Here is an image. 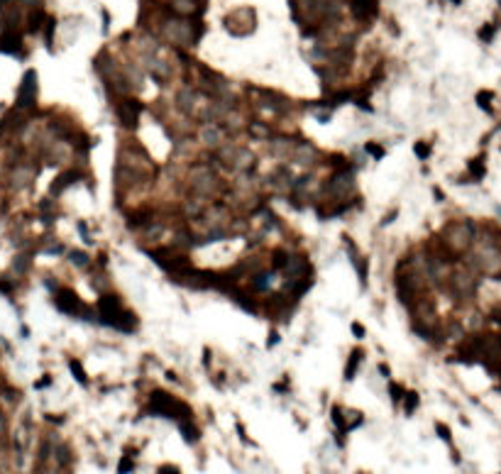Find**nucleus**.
I'll list each match as a JSON object with an SVG mask.
<instances>
[{
    "mask_svg": "<svg viewBox=\"0 0 501 474\" xmlns=\"http://www.w3.org/2000/svg\"><path fill=\"white\" fill-rule=\"evenodd\" d=\"M477 237V228L469 220H452L443 230V245L452 257H462L469 252V247Z\"/></svg>",
    "mask_w": 501,
    "mask_h": 474,
    "instance_id": "1",
    "label": "nucleus"
},
{
    "mask_svg": "<svg viewBox=\"0 0 501 474\" xmlns=\"http://www.w3.org/2000/svg\"><path fill=\"white\" fill-rule=\"evenodd\" d=\"M149 411H152L154 416L171 418V420H176V423H181V420H191V416H193L191 408L186 406L184 401L169 396L167 391H154V394L149 396Z\"/></svg>",
    "mask_w": 501,
    "mask_h": 474,
    "instance_id": "2",
    "label": "nucleus"
},
{
    "mask_svg": "<svg viewBox=\"0 0 501 474\" xmlns=\"http://www.w3.org/2000/svg\"><path fill=\"white\" fill-rule=\"evenodd\" d=\"M54 303L61 313H66V315H71V318H86V321H91V308L83 303L74 291H69V288H59V291H56Z\"/></svg>",
    "mask_w": 501,
    "mask_h": 474,
    "instance_id": "3",
    "label": "nucleus"
},
{
    "mask_svg": "<svg viewBox=\"0 0 501 474\" xmlns=\"http://www.w3.org/2000/svg\"><path fill=\"white\" fill-rule=\"evenodd\" d=\"M164 37H167L169 42H174V44H181V47H188L191 42H196V37H193V25H191L188 20H184L181 15L164 22Z\"/></svg>",
    "mask_w": 501,
    "mask_h": 474,
    "instance_id": "4",
    "label": "nucleus"
},
{
    "mask_svg": "<svg viewBox=\"0 0 501 474\" xmlns=\"http://www.w3.org/2000/svg\"><path fill=\"white\" fill-rule=\"evenodd\" d=\"M354 189V181H352V174L347 169H340L335 171L333 176H330V181H328V186H325V193L330 196V198H337V201H342V198H347V193Z\"/></svg>",
    "mask_w": 501,
    "mask_h": 474,
    "instance_id": "5",
    "label": "nucleus"
},
{
    "mask_svg": "<svg viewBox=\"0 0 501 474\" xmlns=\"http://www.w3.org/2000/svg\"><path fill=\"white\" fill-rule=\"evenodd\" d=\"M35 100H37V74L30 69V71L22 76V83H20L18 108H32Z\"/></svg>",
    "mask_w": 501,
    "mask_h": 474,
    "instance_id": "6",
    "label": "nucleus"
},
{
    "mask_svg": "<svg viewBox=\"0 0 501 474\" xmlns=\"http://www.w3.org/2000/svg\"><path fill=\"white\" fill-rule=\"evenodd\" d=\"M115 113H117V120L125 125V127H135L137 125V115L142 113V105H140V100H122V103H117L115 105Z\"/></svg>",
    "mask_w": 501,
    "mask_h": 474,
    "instance_id": "7",
    "label": "nucleus"
},
{
    "mask_svg": "<svg viewBox=\"0 0 501 474\" xmlns=\"http://www.w3.org/2000/svg\"><path fill=\"white\" fill-rule=\"evenodd\" d=\"M311 271V264L306 257H289L284 264V276L286 279H303Z\"/></svg>",
    "mask_w": 501,
    "mask_h": 474,
    "instance_id": "8",
    "label": "nucleus"
},
{
    "mask_svg": "<svg viewBox=\"0 0 501 474\" xmlns=\"http://www.w3.org/2000/svg\"><path fill=\"white\" fill-rule=\"evenodd\" d=\"M352 15L357 20H371L377 15V0H352Z\"/></svg>",
    "mask_w": 501,
    "mask_h": 474,
    "instance_id": "9",
    "label": "nucleus"
},
{
    "mask_svg": "<svg viewBox=\"0 0 501 474\" xmlns=\"http://www.w3.org/2000/svg\"><path fill=\"white\" fill-rule=\"evenodd\" d=\"M201 142L208 144V147H218L223 142V130L215 122H208V125L201 127Z\"/></svg>",
    "mask_w": 501,
    "mask_h": 474,
    "instance_id": "10",
    "label": "nucleus"
},
{
    "mask_svg": "<svg viewBox=\"0 0 501 474\" xmlns=\"http://www.w3.org/2000/svg\"><path fill=\"white\" fill-rule=\"evenodd\" d=\"M196 93L191 91V88H184V91H179L176 95V103H179V108L184 110L186 115H196Z\"/></svg>",
    "mask_w": 501,
    "mask_h": 474,
    "instance_id": "11",
    "label": "nucleus"
},
{
    "mask_svg": "<svg viewBox=\"0 0 501 474\" xmlns=\"http://www.w3.org/2000/svg\"><path fill=\"white\" fill-rule=\"evenodd\" d=\"M147 71L152 74L154 81H167V78L171 76V71H169L167 64L159 61V59H152V57H147Z\"/></svg>",
    "mask_w": 501,
    "mask_h": 474,
    "instance_id": "12",
    "label": "nucleus"
},
{
    "mask_svg": "<svg viewBox=\"0 0 501 474\" xmlns=\"http://www.w3.org/2000/svg\"><path fill=\"white\" fill-rule=\"evenodd\" d=\"M316 147L313 144H308V142H298L296 147H294V159H296L298 164H308L311 159H316Z\"/></svg>",
    "mask_w": 501,
    "mask_h": 474,
    "instance_id": "13",
    "label": "nucleus"
},
{
    "mask_svg": "<svg viewBox=\"0 0 501 474\" xmlns=\"http://www.w3.org/2000/svg\"><path fill=\"white\" fill-rule=\"evenodd\" d=\"M0 49L3 52H10V54H15L20 49V35H15L13 30H8L5 35H3V39H0Z\"/></svg>",
    "mask_w": 501,
    "mask_h": 474,
    "instance_id": "14",
    "label": "nucleus"
},
{
    "mask_svg": "<svg viewBox=\"0 0 501 474\" xmlns=\"http://www.w3.org/2000/svg\"><path fill=\"white\" fill-rule=\"evenodd\" d=\"M74 181H76V174H74V171H66V174H61V176L56 179L54 184H52V193H54V196L64 193V191L69 189V186H71Z\"/></svg>",
    "mask_w": 501,
    "mask_h": 474,
    "instance_id": "15",
    "label": "nucleus"
},
{
    "mask_svg": "<svg viewBox=\"0 0 501 474\" xmlns=\"http://www.w3.org/2000/svg\"><path fill=\"white\" fill-rule=\"evenodd\" d=\"M32 176H35V171L30 169V167H18V169H15V174H13V184H15V189L27 186V184L32 181Z\"/></svg>",
    "mask_w": 501,
    "mask_h": 474,
    "instance_id": "16",
    "label": "nucleus"
},
{
    "mask_svg": "<svg viewBox=\"0 0 501 474\" xmlns=\"http://www.w3.org/2000/svg\"><path fill=\"white\" fill-rule=\"evenodd\" d=\"M171 8L176 15H193L198 8H196V0H171Z\"/></svg>",
    "mask_w": 501,
    "mask_h": 474,
    "instance_id": "17",
    "label": "nucleus"
},
{
    "mask_svg": "<svg viewBox=\"0 0 501 474\" xmlns=\"http://www.w3.org/2000/svg\"><path fill=\"white\" fill-rule=\"evenodd\" d=\"M179 428H181V433H184V440L186 442H198V437H201V430L191 423V420H181L179 423Z\"/></svg>",
    "mask_w": 501,
    "mask_h": 474,
    "instance_id": "18",
    "label": "nucleus"
},
{
    "mask_svg": "<svg viewBox=\"0 0 501 474\" xmlns=\"http://www.w3.org/2000/svg\"><path fill=\"white\" fill-rule=\"evenodd\" d=\"M359 362H362V352H359V350H354L352 355H350V362H347V367H345V379H347V381L354 379V374H357V367H359Z\"/></svg>",
    "mask_w": 501,
    "mask_h": 474,
    "instance_id": "19",
    "label": "nucleus"
},
{
    "mask_svg": "<svg viewBox=\"0 0 501 474\" xmlns=\"http://www.w3.org/2000/svg\"><path fill=\"white\" fill-rule=\"evenodd\" d=\"M69 369H71V374L76 377V381L81 384V386H88V377H86V372H83V364L78 360H69Z\"/></svg>",
    "mask_w": 501,
    "mask_h": 474,
    "instance_id": "20",
    "label": "nucleus"
},
{
    "mask_svg": "<svg viewBox=\"0 0 501 474\" xmlns=\"http://www.w3.org/2000/svg\"><path fill=\"white\" fill-rule=\"evenodd\" d=\"M469 174H472L474 181H482L484 176H486V167L482 164V159H472L469 162Z\"/></svg>",
    "mask_w": 501,
    "mask_h": 474,
    "instance_id": "21",
    "label": "nucleus"
},
{
    "mask_svg": "<svg viewBox=\"0 0 501 474\" xmlns=\"http://www.w3.org/2000/svg\"><path fill=\"white\" fill-rule=\"evenodd\" d=\"M418 408V394L416 391H404V411L413 413Z\"/></svg>",
    "mask_w": 501,
    "mask_h": 474,
    "instance_id": "22",
    "label": "nucleus"
},
{
    "mask_svg": "<svg viewBox=\"0 0 501 474\" xmlns=\"http://www.w3.org/2000/svg\"><path fill=\"white\" fill-rule=\"evenodd\" d=\"M269 281H272L269 274H255V276H252V288H255V291H267V288H269Z\"/></svg>",
    "mask_w": 501,
    "mask_h": 474,
    "instance_id": "23",
    "label": "nucleus"
},
{
    "mask_svg": "<svg viewBox=\"0 0 501 474\" xmlns=\"http://www.w3.org/2000/svg\"><path fill=\"white\" fill-rule=\"evenodd\" d=\"M330 418H333V423L337 425V433H347V428H345V416H342V411H340L337 406H333Z\"/></svg>",
    "mask_w": 501,
    "mask_h": 474,
    "instance_id": "24",
    "label": "nucleus"
},
{
    "mask_svg": "<svg viewBox=\"0 0 501 474\" xmlns=\"http://www.w3.org/2000/svg\"><path fill=\"white\" fill-rule=\"evenodd\" d=\"M69 262L76 264V266H88V254L81 252V249H74V252L69 254Z\"/></svg>",
    "mask_w": 501,
    "mask_h": 474,
    "instance_id": "25",
    "label": "nucleus"
},
{
    "mask_svg": "<svg viewBox=\"0 0 501 474\" xmlns=\"http://www.w3.org/2000/svg\"><path fill=\"white\" fill-rule=\"evenodd\" d=\"M489 100H494V93H491V91H479V93H477V103H479V108H484V110H491Z\"/></svg>",
    "mask_w": 501,
    "mask_h": 474,
    "instance_id": "26",
    "label": "nucleus"
},
{
    "mask_svg": "<svg viewBox=\"0 0 501 474\" xmlns=\"http://www.w3.org/2000/svg\"><path fill=\"white\" fill-rule=\"evenodd\" d=\"M42 20H44V13L37 8V10L30 15V30H32V32H37L39 27H42Z\"/></svg>",
    "mask_w": 501,
    "mask_h": 474,
    "instance_id": "27",
    "label": "nucleus"
},
{
    "mask_svg": "<svg viewBox=\"0 0 501 474\" xmlns=\"http://www.w3.org/2000/svg\"><path fill=\"white\" fill-rule=\"evenodd\" d=\"M272 257H274V262H272V264H274V269H284L286 259H289V254H286L284 249H274V254H272Z\"/></svg>",
    "mask_w": 501,
    "mask_h": 474,
    "instance_id": "28",
    "label": "nucleus"
},
{
    "mask_svg": "<svg viewBox=\"0 0 501 474\" xmlns=\"http://www.w3.org/2000/svg\"><path fill=\"white\" fill-rule=\"evenodd\" d=\"M249 134L252 137H267L269 139V127H264V125H260V122H255V125H249Z\"/></svg>",
    "mask_w": 501,
    "mask_h": 474,
    "instance_id": "29",
    "label": "nucleus"
},
{
    "mask_svg": "<svg viewBox=\"0 0 501 474\" xmlns=\"http://www.w3.org/2000/svg\"><path fill=\"white\" fill-rule=\"evenodd\" d=\"M132 469H135V462H132L128 455H125L122 459H120V464H117V474H130Z\"/></svg>",
    "mask_w": 501,
    "mask_h": 474,
    "instance_id": "30",
    "label": "nucleus"
},
{
    "mask_svg": "<svg viewBox=\"0 0 501 474\" xmlns=\"http://www.w3.org/2000/svg\"><path fill=\"white\" fill-rule=\"evenodd\" d=\"M364 149H367V152H369L374 159H382V156H384V149H382L379 144H374V142H367V144H364Z\"/></svg>",
    "mask_w": 501,
    "mask_h": 474,
    "instance_id": "31",
    "label": "nucleus"
},
{
    "mask_svg": "<svg viewBox=\"0 0 501 474\" xmlns=\"http://www.w3.org/2000/svg\"><path fill=\"white\" fill-rule=\"evenodd\" d=\"M413 152H416V156H418V159H428V154H430V147H428V144H423V142H416Z\"/></svg>",
    "mask_w": 501,
    "mask_h": 474,
    "instance_id": "32",
    "label": "nucleus"
},
{
    "mask_svg": "<svg viewBox=\"0 0 501 474\" xmlns=\"http://www.w3.org/2000/svg\"><path fill=\"white\" fill-rule=\"evenodd\" d=\"M435 430H438V435L443 437L445 442H452V435H450V428L443 425V423H435Z\"/></svg>",
    "mask_w": 501,
    "mask_h": 474,
    "instance_id": "33",
    "label": "nucleus"
},
{
    "mask_svg": "<svg viewBox=\"0 0 501 474\" xmlns=\"http://www.w3.org/2000/svg\"><path fill=\"white\" fill-rule=\"evenodd\" d=\"M389 391H391V398H394V401H401V398H404V389H401L399 384H391Z\"/></svg>",
    "mask_w": 501,
    "mask_h": 474,
    "instance_id": "34",
    "label": "nucleus"
},
{
    "mask_svg": "<svg viewBox=\"0 0 501 474\" xmlns=\"http://www.w3.org/2000/svg\"><path fill=\"white\" fill-rule=\"evenodd\" d=\"M479 37H482L484 42H491V37H494V27H491V25L482 27V30H479Z\"/></svg>",
    "mask_w": 501,
    "mask_h": 474,
    "instance_id": "35",
    "label": "nucleus"
},
{
    "mask_svg": "<svg viewBox=\"0 0 501 474\" xmlns=\"http://www.w3.org/2000/svg\"><path fill=\"white\" fill-rule=\"evenodd\" d=\"M352 333L357 335V338H364V328H362L359 323H352Z\"/></svg>",
    "mask_w": 501,
    "mask_h": 474,
    "instance_id": "36",
    "label": "nucleus"
},
{
    "mask_svg": "<svg viewBox=\"0 0 501 474\" xmlns=\"http://www.w3.org/2000/svg\"><path fill=\"white\" fill-rule=\"evenodd\" d=\"M15 269H18L20 274H22V271L27 269V259H25V257H18V264H15Z\"/></svg>",
    "mask_w": 501,
    "mask_h": 474,
    "instance_id": "37",
    "label": "nucleus"
},
{
    "mask_svg": "<svg viewBox=\"0 0 501 474\" xmlns=\"http://www.w3.org/2000/svg\"><path fill=\"white\" fill-rule=\"evenodd\" d=\"M159 474H179V469H176V467H171V464H167V467H162V469H159Z\"/></svg>",
    "mask_w": 501,
    "mask_h": 474,
    "instance_id": "38",
    "label": "nucleus"
},
{
    "mask_svg": "<svg viewBox=\"0 0 501 474\" xmlns=\"http://www.w3.org/2000/svg\"><path fill=\"white\" fill-rule=\"evenodd\" d=\"M5 430H8V420H5V416L0 413V437L5 435Z\"/></svg>",
    "mask_w": 501,
    "mask_h": 474,
    "instance_id": "39",
    "label": "nucleus"
},
{
    "mask_svg": "<svg viewBox=\"0 0 501 474\" xmlns=\"http://www.w3.org/2000/svg\"><path fill=\"white\" fill-rule=\"evenodd\" d=\"M49 381H52V379H49V377H44V379H42V381H37V389H42V386H47V384H49Z\"/></svg>",
    "mask_w": 501,
    "mask_h": 474,
    "instance_id": "40",
    "label": "nucleus"
},
{
    "mask_svg": "<svg viewBox=\"0 0 501 474\" xmlns=\"http://www.w3.org/2000/svg\"><path fill=\"white\" fill-rule=\"evenodd\" d=\"M494 240H496V245H499V249H501V230H496V235H494Z\"/></svg>",
    "mask_w": 501,
    "mask_h": 474,
    "instance_id": "41",
    "label": "nucleus"
}]
</instances>
